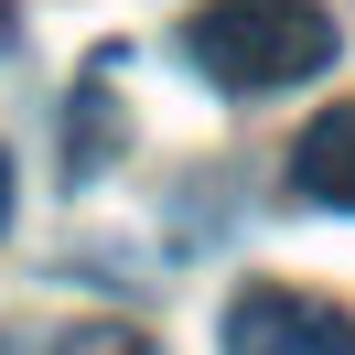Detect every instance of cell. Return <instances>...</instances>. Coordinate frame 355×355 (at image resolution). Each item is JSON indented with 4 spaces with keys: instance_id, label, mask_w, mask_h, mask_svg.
I'll return each instance as SVG.
<instances>
[{
    "instance_id": "obj_1",
    "label": "cell",
    "mask_w": 355,
    "mask_h": 355,
    "mask_svg": "<svg viewBox=\"0 0 355 355\" xmlns=\"http://www.w3.org/2000/svg\"><path fill=\"white\" fill-rule=\"evenodd\" d=\"M183 54L205 87L269 97L334 65V11L323 0H205V11H183Z\"/></svg>"
},
{
    "instance_id": "obj_2",
    "label": "cell",
    "mask_w": 355,
    "mask_h": 355,
    "mask_svg": "<svg viewBox=\"0 0 355 355\" xmlns=\"http://www.w3.org/2000/svg\"><path fill=\"white\" fill-rule=\"evenodd\" d=\"M226 355H355V323L323 302V291L248 280L237 302H226Z\"/></svg>"
},
{
    "instance_id": "obj_3",
    "label": "cell",
    "mask_w": 355,
    "mask_h": 355,
    "mask_svg": "<svg viewBox=\"0 0 355 355\" xmlns=\"http://www.w3.org/2000/svg\"><path fill=\"white\" fill-rule=\"evenodd\" d=\"M291 194H302V205H334V216H355V97H334V108L291 140Z\"/></svg>"
},
{
    "instance_id": "obj_4",
    "label": "cell",
    "mask_w": 355,
    "mask_h": 355,
    "mask_svg": "<svg viewBox=\"0 0 355 355\" xmlns=\"http://www.w3.org/2000/svg\"><path fill=\"white\" fill-rule=\"evenodd\" d=\"M108 65H119V54H97L87 97H76V119H65V173H76V183H87L97 162H108Z\"/></svg>"
},
{
    "instance_id": "obj_5",
    "label": "cell",
    "mask_w": 355,
    "mask_h": 355,
    "mask_svg": "<svg viewBox=\"0 0 355 355\" xmlns=\"http://www.w3.org/2000/svg\"><path fill=\"white\" fill-rule=\"evenodd\" d=\"M54 355H151V334H130V323H76Z\"/></svg>"
},
{
    "instance_id": "obj_6",
    "label": "cell",
    "mask_w": 355,
    "mask_h": 355,
    "mask_svg": "<svg viewBox=\"0 0 355 355\" xmlns=\"http://www.w3.org/2000/svg\"><path fill=\"white\" fill-rule=\"evenodd\" d=\"M0 226H11V151H0Z\"/></svg>"
},
{
    "instance_id": "obj_7",
    "label": "cell",
    "mask_w": 355,
    "mask_h": 355,
    "mask_svg": "<svg viewBox=\"0 0 355 355\" xmlns=\"http://www.w3.org/2000/svg\"><path fill=\"white\" fill-rule=\"evenodd\" d=\"M0 44H11V0H0Z\"/></svg>"
},
{
    "instance_id": "obj_8",
    "label": "cell",
    "mask_w": 355,
    "mask_h": 355,
    "mask_svg": "<svg viewBox=\"0 0 355 355\" xmlns=\"http://www.w3.org/2000/svg\"><path fill=\"white\" fill-rule=\"evenodd\" d=\"M0 355H11V334H0Z\"/></svg>"
}]
</instances>
